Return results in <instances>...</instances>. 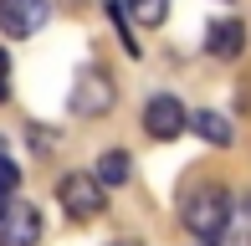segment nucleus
Masks as SVG:
<instances>
[{
  "label": "nucleus",
  "instance_id": "obj_9",
  "mask_svg": "<svg viewBox=\"0 0 251 246\" xmlns=\"http://www.w3.org/2000/svg\"><path fill=\"white\" fill-rule=\"evenodd\" d=\"M128 164H133V159H128L123 149H108V154L98 159V185H102V190H108V185L118 190L123 180H128Z\"/></svg>",
  "mask_w": 251,
  "mask_h": 246
},
{
  "label": "nucleus",
  "instance_id": "obj_14",
  "mask_svg": "<svg viewBox=\"0 0 251 246\" xmlns=\"http://www.w3.org/2000/svg\"><path fill=\"white\" fill-rule=\"evenodd\" d=\"M108 246H139V241H133V236H118V241H108Z\"/></svg>",
  "mask_w": 251,
  "mask_h": 246
},
{
  "label": "nucleus",
  "instance_id": "obj_11",
  "mask_svg": "<svg viewBox=\"0 0 251 246\" xmlns=\"http://www.w3.org/2000/svg\"><path fill=\"white\" fill-rule=\"evenodd\" d=\"M108 21H113V31H118L123 51H128V57H139V41H133V31H128V5H123V0H108Z\"/></svg>",
  "mask_w": 251,
  "mask_h": 246
},
{
  "label": "nucleus",
  "instance_id": "obj_3",
  "mask_svg": "<svg viewBox=\"0 0 251 246\" xmlns=\"http://www.w3.org/2000/svg\"><path fill=\"white\" fill-rule=\"evenodd\" d=\"M190 128V113H185V103L179 98H169V93H159L144 103V133L159 144H169V139H179V133Z\"/></svg>",
  "mask_w": 251,
  "mask_h": 246
},
{
  "label": "nucleus",
  "instance_id": "obj_2",
  "mask_svg": "<svg viewBox=\"0 0 251 246\" xmlns=\"http://www.w3.org/2000/svg\"><path fill=\"white\" fill-rule=\"evenodd\" d=\"M102 200H108V190L98 185V174H82V170H72V174H62L56 180V205L67 210V221H98V210H102Z\"/></svg>",
  "mask_w": 251,
  "mask_h": 246
},
{
  "label": "nucleus",
  "instance_id": "obj_15",
  "mask_svg": "<svg viewBox=\"0 0 251 246\" xmlns=\"http://www.w3.org/2000/svg\"><path fill=\"white\" fill-rule=\"evenodd\" d=\"M246 210H251V200H246Z\"/></svg>",
  "mask_w": 251,
  "mask_h": 246
},
{
  "label": "nucleus",
  "instance_id": "obj_4",
  "mask_svg": "<svg viewBox=\"0 0 251 246\" xmlns=\"http://www.w3.org/2000/svg\"><path fill=\"white\" fill-rule=\"evenodd\" d=\"M41 241V210L31 200H10L0 210V246H36Z\"/></svg>",
  "mask_w": 251,
  "mask_h": 246
},
{
  "label": "nucleus",
  "instance_id": "obj_1",
  "mask_svg": "<svg viewBox=\"0 0 251 246\" xmlns=\"http://www.w3.org/2000/svg\"><path fill=\"white\" fill-rule=\"evenodd\" d=\"M226 221H231V195H226V185H195L185 195V226L195 231L200 241H221Z\"/></svg>",
  "mask_w": 251,
  "mask_h": 246
},
{
  "label": "nucleus",
  "instance_id": "obj_8",
  "mask_svg": "<svg viewBox=\"0 0 251 246\" xmlns=\"http://www.w3.org/2000/svg\"><path fill=\"white\" fill-rule=\"evenodd\" d=\"M190 128H195L205 144H215V149H226V144L236 139V128H231V123H226L221 113H210V108H200V113L190 118Z\"/></svg>",
  "mask_w": 251,
  "mask_h": 246
},
{
  "label": "nucleus",
  "instance_id": "obj_12",
  "mask_svg": "<svg viewBox=\"0 0 251 246\" xmlns=\"http://www.w3.org/2000/svg\"><path fill=\"white\" fill-rule=\"evenodd\" d=\"M16 185H21V170H16V159H5L0 154V210L16 200Z\"/></svg>",
  "mask_w": 251,
  "mask_h": 246
},
{
  "label": "nucleus",
  "instance_id": "obj_5",
  "mask_svg": "<svg viewBox=\"0 0 251 246\" xmlns=\"http://www.w3.org/2000/svg\"><path fill=\"white\" fill-rule=\"evenodd\" d=\"M108 108H113V82L98 67H82L77 82H72V113L77 118H98V113H108Z\"/></svg>",
  "mask_w": 251,
  "mask_h": 246
},
{
  "label": "nucleus",
  "instance_id": "obj_6",
  "mask_svg": "<svg viewBox=\"0 0 251 246\" xmlns=\"http://www.w3.org/2000/svg\"><path fill=\"white\" fill-rule=\"evenodd\" d=\"M51 5L47 0H0V31L5 36H36L47 26Z\"/></svg>",
  "mask_w": 251,
  "mask_h": 246
},
{
  "label": "nucleus",
  "instance_id": "obj_7",
  "mask_svg": "<svg viewBox=\"0 0 251 246\" xmlns=\"http://www.w3.org/2000/svg\"><path fill=\"white\" fill-rule=\"evenodd\" d=\"M205 47H210V57H221V62L241 57L246 51V26L241 21H215V26L205 31Z\"/></svg>",
  "mask_w": 251,
  "mask_h": 246
},
{
  "label": "nucleus",
  "instance_id": "obj_10",
  "mask_svg": "<svg viewBox=\"0 0 251 246\" xmlns=\"http://www.w3.org/2000/svg\"><path fill=\"white\" fill-rule=\"evenodd\" d=\"M123 5L139 26H164V16H169V0H123Z\"/></svg>",
  "mask_w": 251,
  "mask_h": 246
},
{
  "label": "nucleus",
  "instance_id": "obj_13",
  "mask_svg": "<svg viewBox=\"0 0 251 246\" xmlns=\"http://www.w3.org/2000/svg\"><path fill=\"white\" fill-rule=\"evenodd\" d=\"M5 98H10V57L0 51V103H5Z\"/></svg>",
  "mask_w": 251,
  "mask_h": 246
}]
</instances>
